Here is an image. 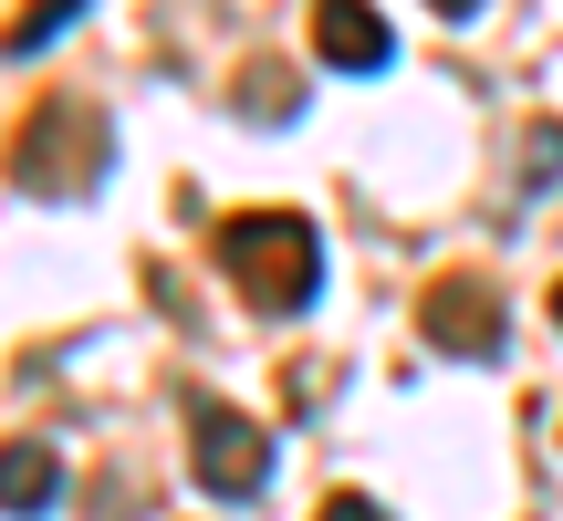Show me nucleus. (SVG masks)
Listing matches in <instances>:
<instances>
[{
	"mask_svg": "<svg viewBox=\"0 0 563 521\" xmlns=\"http://www.w3.org/2000/svg\"><path fill=\"white\" fill-rule=\"evenodd\" d=\"M220 271L230 292L251 302V313H302V302L323 292V230L302 220V209H241V220H220Z\"/></svg>",
	"mask_w": 563,
	"mask_h": 521,
	"instance_id": "f257e3e1",
	"label": "nucleus"
},
{
	"mask_svg": "<svg viewBox=\"0 0 563 521\" xmlns=\"http://www.w3.org/2000/svg\"><path fill=\"white\" fill-rule=\"evenodd\" d=\"M0 167H11L21 199H84V188L115 167V125L84 95H42L32 115H21V136L0 146Z\"/></svg>",
	"mask_w": 563,
	"mask_h": 521,
	"instance_id": "f03ea898",
	"label": "nucleus"
},
{
	"mask_svg": "<svg viewBox=\"0 0 563 521\" xmlns=\"http://www.w3.org/2000/svg\"><path fill=\"white\" fill-rule=\"evenodd\" d=\"M188 469H199L209 501H251V490L272 480V428L241 418V407H220V397H199L188 407Z\"/></svg>",
	"mask_w": 563,
	"mask_h": 521,
	"instance_id": "7ed1b4c3",
	"label": "nucleus"
},
{
	"mask_svg": "<svg viewBox=\"0 0 563 521\" xmlns=\"http://www.w3.org/2000/svg\"><path fill=\"white\" fill-rule=\"evenodd\" d=\"M418 344H439V355H460V365H490L511 344V313H501V281H481V271H439L418 292Z\"/></svg>",
	"mask_w": 563,
	"mask_h": 521,
	"instance_id": "20e7f679",
	"label": "nucleus"
},
{
	"mask_svg": "<svg viewBox=\"0 0 563 521\" xmlns=\"http://www.w3.org/2000/svg\"><path fill=\"white\" fill-rule=\"evenodd\" d=\"M313 53L334 63V74H386L397 32L376 21V0H313Z\"/></svg>",
	"mask_w": 563,
	"mask_h": 521,
	"instance_id": "39448f33",
	"label": "nucleus"
},
{
	"mask_svg": "<svg viewBox=\"0 0 563 521\" xmlns=\"http://www.w3.org/2000/svg\"><path fill=\"white\" fill-rule=\"evenodd\" d=\"M63 501V448H42V439H0V511H53Z\"/></svg>",
	"mask_w": 563,
	"mask_h": 521,
	"instance_id": "423d86ee",
	"label": "nucleus"
},
{
	"mask_svg": "<svg viewBox=\"0 0 563 521\" xmlns=\"http://www.w3.org/2000/svg\"><path fill=\"white\" fill-rule=\"evenodd\" d=\"M74 21H84V0H32V11H11V21H0V53H53Z\"/></svg>",
	"mask_w": 563,
	"mask_h": 521,
	"instance_id": "0eeeda50",
	"label": "nucleus"
},
{
	"mask_svg": "<svg viewBox=\"0 0 563 521\" xmlns=\"http://www.w3.org/2000/svg\"><path fill=\"white\" fill-rule=\"evenodd\" d=\"M230 95H241V115L262 104V125L292 115V74H272V63H241V84H230Z\"/></svg>",
	"mask_w": 563,
	"mask_h": 521,
	"instance_id": "6e6552de",
	"label": "nucleus"
},
{
	"mask_svg": "<svg viewBox=\"0 0 563 521\" xmlns=\"http://www.w3.org/2000/svg\"><path fill=\"white\" fill-rule=\"evenodd\" d=\"M313 521H386V501H365V490H334V501H323Z\"/></svg>",
	"mask_w": 563,
	"mask_h": 521,
	"instance_id": "1a4fd4ad",
	"label": "nucleus"
},
{
	"mask_svg": "<svg viewBox=\"0 0 563 521\" xmlns=\"http://www.w3.org/2000/svg\"><path fill=\"white\" fill-rule=\"evenodd\" d=\"M428 11H449V21H470V11H481V0H428Z\"/></svg>",
	"mask_w": 563,
	"mask_h": 521,
	"instance_id": "9d476101",
	"label": "nucleus"
},
{
	"mask_svg": "<svg viewBox=\"0 0 563 521\" xmlns=\"http://www.w3.org/2000/svg\"><path fill=\"white\" fill-rule=\"evenodd\" d=\"M553 334H563V281H553Z\"/></svg>",
	"mask_w": 563,
	"mask_h": 521,
	"instance_id": "9b49d317",
	"label": "nucleus"
}]
</instances>
